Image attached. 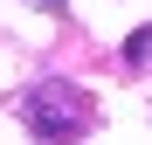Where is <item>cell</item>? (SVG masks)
Instances as JSON below:
<instances>
[{
	"instance_id": "1",
	"label": "cell",
	"mask_w": 152,
	"mask_h": 145,
	"mask_svg": "<svg viewBox=\"0 0 152 145\" xmlns=\"http://www.w3.org/2000/svg\"><path fill=\"white\" fill-rule=\"evenodd\" d=\"M90 97L76 90V83H62V76H48V83H35L28 97H21V125H28L42 145H76L90 131Z\"/></svg>"
},
{
	"instance_id": "2",
	"label": "cell",
	"mask_w": 152,
	"mask_h": 145,
	"mask_svg": "<svg viewBox=\"0 0 152 145\" xmlns=\"http://www.w3.org/2000/svg\"><path fill=\"white\" fill-rule=\"evenodd\" d=\"M145 62H152V21L138 35H124V69H145Z\"/></svg>"
}]
</instances>
